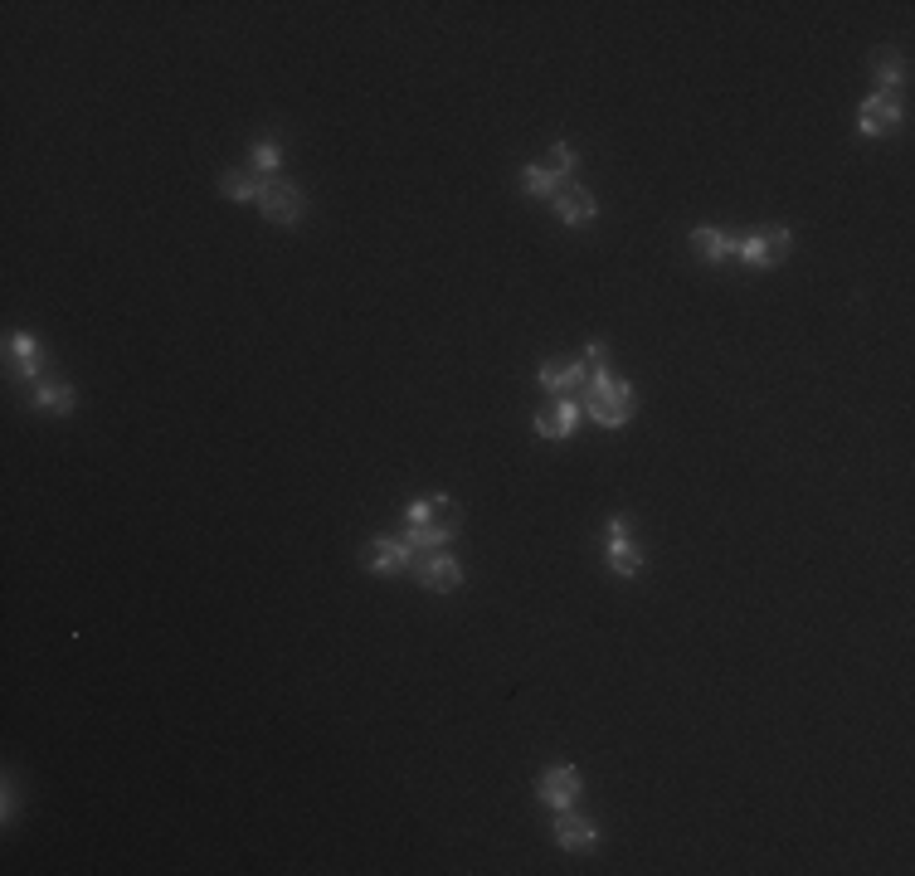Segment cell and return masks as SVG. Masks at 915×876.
Returning <instances> with one entry per match:
<instances>
[{"label":"cell","mask_w":915,"mask_h":876,"mask_svg":"<svg viewBox=\"0 0 915 876\" xmlns=\"http://www.w3.org/2000/svg\"><path fill=\"white\" fill-rule=\"evenodd\" d=\"M585 404H589V414H594L604 429H619L623 419L633 414V395H628V385H623L619 375H609L604 365H594V375H589Z\"/></svg>","instance_id":"6da1fadb"},{"label":"cell","mask_w":915,"mask_h":876,"mask_svg":"<svg viewBox=\"0 0 915 876\" xmlns=\"http://www.w3.org/2000/svg\"><path fill=\"white\" fill-rule=\"evenodd\" d=\"M458 531V511L448 497H429V502H414L409 507V541L404 546L419 550V546H443L448 536Z\"/></svg>","instance_id":"7a4b0ae2"},{"label":"cell","mask_w":915,"mask_h":876,"mask_svg":"<svg viewBox=\"0 0 915 876\" xmlns=\"http://www.w3.org/2000/svg\"><path fill=\"white\" fill-rule=\"evenodd\" d=\"M258 205H263V215L273 219V224H297L302 219V190L288 181H263Z\"/></svg>","instance_id":"3957f363"},{"label":"cell","mask_w":915,"mask_h":876,"mask_svg":"<svg viewBox=\"0 0 915 876\" xmlns=\"http://www.w3.org/2000/svg\"><path fill=\"white\" fill-rule=\"evenodd\" d=\"M735 254L745 258V263H755V268L779 263V258L789 254V229H760V234L740 239V244H735Z\"/></svg>","instance_id":"277c9868"},{"label":"cell","mask_w":915,"mask_h":876,"mask_svg":"<svg viewBox=\"0 0 915 876\" xmlns=\"http://www.w3.org/2000/svg\"><path fill=\"white\" fill-rule=\"evenodd\" d=\"M857 122H862L867 137H881V132H896V127H901V108H896L886 93H877V98L862 103V117H857Z\"/></svg>","instance_id":"5b68a950"},{"label":"cell","mask_w":915,"mask_h":876,"mask_svg":"<svg viewBox=\"0 0 915 876\" xmlns=\"http://www.w3.org/2000/svg\"><path fill=\"white\" fill-rule=\"evenodd\" d=\"M541 385L550 395H575L585 385V361H546L541 365Z\"/></svg>","instance_id":"8992f818"},{"label":"cell","mask_w":915,"mask_h":876,"mask_svg":"<svg viewBox=\"0 0 915 876\" xmlns=\"http://www.w3.org/2000/svg\"><path fill=\"white\" fill-rule=\"evenodd\" d=\"M541 799L555 803V808H570V803L580 799V774H575L570 765L550 769L546 779H541Z\"/></svg>","instance_id":"52a82bcc"},{"label":"cell","mask_w":915,"mask_h":876,"mask_svg":"<svg viewBox=\"0 0 915 876\" xmlns=\"http://www.w3.org/2000/svg\"><path fill=\"white\" fill-rule=\"evenodd\" d=\"M555 210L570 224H585V219H594V195L585 185H555Z\"/></svg>","instance_id":"ba28073f"},{"label":"cell","mask_w":915,"mask_h":876,"mask_svg":"<svg viewBox=\"0 0 915 876\" xmlns=\"http://www.w3.org/2000/svg\"><path fill=\"white\" fill-rule=\"evenodd\" d=\"M419 580H424V589L443 594V589H458V584H463V570H458V560H448V555H429V560L419 565Z\"/></svg>","instance_id":"9c48e42d"},{"label":"cell","mask_w":915,"mask_h":876,"mask_svg":"<svg viewBox=\"0 0 915 876\" xmlns=\"http://www.w3.org/2000/svg\"><path fill=\"white\" fill-rule=\"evenodd\" d=\"M575 424H580V409H575L570 400H560L555 409L536 414V434L541 438H570L575 434Z\"/></svg>","instance_id":"30bf717a"},{"label":"cell","mask_w":915,"mask_h":876,"mask_svg":"<svg viewBox=\"0 0 915 876\" xmlns=\"http://www.w3.org/2000/svg\"><path fill=\"white\" fill-rule=\"evenodd\" d=\"M361 560H366V570H404L409 565V546L404 541H370L361 550Z\"/></svg>","instance_id":"8fae6325"},{"label":"cell","mask_w":915,"mask_h":876,"mask_svg":"<svg viewBox=\"0 0 915 876\" xmlns=\"http://www.w3.org/2000/svg\"><path fill=\"white\" fill-rule=\"evenodd\" d=\"M555 838H560V847H589V842H594V823L565 813V818L555 823Z\"/></svg>","instance_id":"7c38bea8"},{"label":"cell","mask_w":915,"mask_h":876,"mask_svg":"<svg viewBox=\"0 0 915 876\" xmlns=\"http://www.w3.org/2000/svg\"><path fill=\"white\" fill-rule=\"evenodd\" d=\"M220 190L229 195V200H258V190H263V181H258L254 171H234V176H224Z\"/></svg>","instance_id":"4fadbf2b"},{"label":"cell","mask_w":915,"mask_h":876,"mask_svg":"<svg viewBox=\"0 0 915 876\" xmlns=\"http://www.w3.org/2000/svg\"><path fill=\"white\" fill-rule=\"evenodd\" d=\"M692 244H696V254L701 258H711V263H716V258H726L735 249L731 239H726V234H716V229H696L692 234Z\"/></svg>","instance_id":"5bb4252c"},{"label":"cell","mask_w":915,"mask_h":876,"mask_svg":"<svg viewBox=\"0 0 915 876\" xmlns=\"http://www.w3.org/2000/svg\"><path fill=\"white\" fill-rule=\"evenodd\" d=\"M10 356H15V365L25 370V375H39V346L30 341V336H10Z\"/></svg>","instance_id":"9a60e30c"},{"label":"cell","mask_w":915,"mask_h":876,"mask_svg":"<svg viewBox=\"0 0 915 876\" xmlns=\"http://www.w3.org/2000/svg\"><path fill=\"white\" fill-rule=\"evenodd\" d=\"M35 404L39 409H54V414H69V409H74V390H69V385H44L35 395Z\"/></svg>","instance_id":"2e32d148"},{"label":"cell","mask_w":915,"mask_h":876,"mask_svg":"<svg viewBox=\"0 0 915 876\" xmlns=\"http://www.w3.org/2000/svg\"><path fill=\"white\" fill-rule=\"evenodd\" d=\"M609 570H619V575H638V550L628 546V541H609Z\"/></svg>","instance_id":"e0dca14e"},{"label":"cell","mask_w":915,"mask_h":876,"mask_svg":"<svg viewBox=\"0 0 915 876\" xmlns=\"http://www.w3.org/2000/svg\"><path fill=\"white\" fill-rule=\"evenodd\" d=\"M877 83L881 88H901V83H906V59H901V54H886L877 64Z\"/></svg>","instance_id":"ac0fdd59"},{"label":"cell","mask_w":915,"mask_h":876,"mask_svg":"<svg viewBox=\"0 0 915 876\" xmlns=\"http://www.w3.org/2000/svg\"><path fill=\"white\" fill-rule=\"evenodd\" d=\"M555 176H550L546 166H526V190H531V195H555Z\"/></svg>","instance_id":"d6986e66"},{"label":"cell","mask_w":915,"mask_h":876,"mask_svg":"<svg viewBox=\"0 0 915 876\" xmlns=\"http://www.w3.org/2000/svg\"><path fill=\"white\" fill-rule=\"evenodd\" d=\"M570 166H575V146H555V151H550V161H546V171L550 176H565V171H570Z\"/></svg>","instance_id":"ffe728a7"},{"label":"cell","mask_w":915,"mask_h":876,"mask_svg":"<svg viewBox=\"0 0 915 876\" xmlns=\"http://www.w3.org/2000/svg\"><path fill=\"white\" fill-rule=\"evenodd\" d=\"M278 166V146H254V171H273Z\"/></svg>","instance_id":"44dd1931"}]
</instances>
